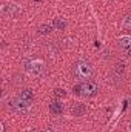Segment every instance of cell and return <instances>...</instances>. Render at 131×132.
Masks as SVG:
<instances>
[{
	"label": "cell",
	"mask_w": 131,
	"mask_h": 132,
	"mask_svg": "<svg viewBox=\"0 0 131 132\" xmlns=\"http://www.w3.org/2000/svg\"><path fill=\"white\" fill-rule=\"evenodd\" d=\"M74 74H76L79 78L88 80V78L93 77L94 69H93V66H91L90 62H86V60H79V62L74 65Z\"/></svg>",
	"instance_id": "obj_1"
},
{
	"label": "cell",
	"mask_w": 131,
	"mask_h": 132,
	"mask_svg": "<svg viewBox=\"0 0 131 132\" xmlns=\"http://www.w3.org/2000/svg\"><path fill=\"white\" fill-rule=\"evenodd\" d=\"M74 91H76V94H79L82 97H93L97 92V85L94 81H91V80H86V81L77 85L74 88Z\"/></svg>",
	"instance_id": "obj_2"
},
{
	"label": "cell",
	"mask_w": 131,
	"mask_h": 132,
	"mask_svg": "<svg viewBox=\"0 0 131 132\" xmlns=\"http://www.w3.org/2000/svg\"><path fill=\"white\" fill-rule=\"evenodd\" d=\"M8 106H9V109H12V111H14L16 114H19V115H25V114H28V111H30V104L22 98L20 95L9 100Z\"/></svg>",
	"instance_id": "obj_3"
},
{
	"label": "cell",
	"mask_w": 131,
	"mask_h": 132,
	"mask_svg": "<svg viewBox=\"0 0 131 132\" xmlns=\"http://www.w3.org/2000/svg\"><path fill=\"white\" fill-rule=\"evenodd\" d=\"M25 69H26V72H28L30 75L39 77V75H42V74L45 72V63H43L42 60H37V59L28 60V62L25 63Z\"/></svg>",
	"instance_id": "obj_4"
},
{
	"label": "cell",
	"mask_w": 131,
	"mask_h": 132,
	"mask_svg": "<svg viewBox=\"0 0 131 132\" xmlns=\"http://www.w3.org/2000/svg\"><path fill=\"white\" fill-rule=\"evenodd\" d=\"M22 12V8L17 3H6L3 6V15L5 17H19Z\"/></svg>",
	"instance_id": "obj_5"
},
{
	"label": "cell",
	"mask_w": 131,
	"mask_h": 132,
	"mask_svg": "<svg viewBox=\"0 0 131 132\" xmlns=\"http://www.w3.org/2000/svg\"><path fill=\"white\" fill-rule=\"evenodd\" d=\"M49 112H51L53 115H60V114L63 112V103L59 101V100L51 101V103H49Z\"/></svg>",
	"instance_id": "obj_6"
},
{
	"label": "cell",
	"mask_w": 131,
	"mask_h": 132,
	"mask_svg": "<svg viewBox=\"0 0 131 132\" xmlns=\"http://www.w3.org/2000/svg\"><path fill=\"white\" fill-rule=\"evenodd\" d=\"M85 112H86V108H85V104H82V103H74L72 108H71V114H72L74 117H80V115H83Z\"/></svg>",
	"instance_id": "obj_7"
},
{
	"label": "cell",
	"mask_w": 131,
	"mask_h": 132,
	"mask_svg": "<svg viewBox=\"0 0 131 132\" xmlns=\"http://www.w3.org/2000/svg\"><path fill=\"white\" fill-rule=\"evenodd\" d=\"M119 45H120L122 49L131 52V35H123V37H120V38H119Z\"/></svg>",
	"instance_id": "obj_8"
},
{
	"label": "cell",
	"mask_w": 131,
	"mask_h": 132,
	"mask_svg": "<svg viewBox=\"0 0 131 132\" xmlns=\"http://www.w3.org/2000/svg\"><path fill=\"white\" fill-rule=\"evenodd\" d=\"M20 97L25 100L30 106L34 103V92L31 89H22V92H20Z\"/></svg>",
	"instance_id": "obj_9"
},
{
	"label": "cell",
	"mask_w": 131,
	"mask_h": 132,
	"mask_svg": "<svg viewBox=\"0 0 131 132\" xmlns=\"http://www.w3.org/2000/svg\"><path fill=\"white\" fill-rule=\"evenodd\" d=\"M53 28L62 31V29H65L66 28V22L63 20V19H60V17H56V19L53 20Z\"/></svg>",
	"instance_id": "obj_10"
},
{
	"label": "cell",
	"mask_w": 131,
	"mask_h": 132,
	"mask_svg": "<svg viewBox=\"0 0 131 132\" xmlns=\"http://www.w3.org/2000/svg\"><path fill=\"white\" fill-rule=\"evenodd\" d=\"M51 31H53V26H49V25H40L37 28V32L42 34V35H49Z\"/></svg>",
	"instance_id": "obj_11"
},
{
	"label": "cell",
	"mask_w": 131,
	"mask_h": 132,
	"mask_svg": "<svg viewBox=\"0 0 131 132\" xmlns=\"http://www.w3.org/2000/svg\"><path fill=\"white\" fill-rule=\"evenodd\" d=\"M123 28H125V29H128V31H131V14H130V15H127V17L123 19Z\"/></svg>",
	"instance_id": "obj_12"
},
{
	"label": "cell",
	"mask_w": 131,
	"mask_h": 132,
	"mask_svg": "<svg viewBox=\"0 0 131 132\" xmlns=\"http://www.w3.org/2000/svg\"><path fill=\"white\" fill-rule=\"evenodd\" d=\"M54 94H56L57 97H65V95H66V92H65V91H63V89H60V88H57Z\"/></svg>",
	"instance_id": "obj_13"
},
{
	"label": "cell",
	"mask_w": 131,
	"mask_h": 132,
	"mask_svg": "<svg viewBox=\"0 0 131 132\" xmlns=\"http://www.w3.org/2000/svg\"><path fill=\"white\" fill-rule=\"evenodd\" d=\"M33 2H39V3H40V2H43V0H33Z\"/></svg>",
	"instance_id": "obj_14"
},
{
	"label": "cell",
	"mask_w": 131,
	"mask_h": 132,
	"mask_svg": "<svg viewBox=\"0 0 131 132\" xmlns=\"http://www.w3.org/2000/svg\"><path fill=\"white\" fill-rule=\"evenodd\" d=\"M128 129H130V132H131V123H130V126H128Z\"/></svg>",
	"instance_id": "obj_15"
},
{
	"label": "cell",
	"mask_w": 131,
	"mask_h": 132,
	"mask_svg": "<svg viewBox=\"0 0 131 132\" xmlns=\"http://www.w3.org/2000/svg\"><path fill=\"white\" fill-rule=\"evenodd\" d=\"M46 132H54V131H49V129H48V131H46Z\"/></svg>",
	"instance_id": "obj_16"
},
{
	"label": "cell",
	"mask_w": 131,
	"mask_h": 132,
	"mask_svg": "<svg viewBox=\"0 0 131 132\" xmlns=\"http://www.w3.org/2000/svg\"><path fill=\"white\" fill-rule=\"evenodd\" d=\"M130 100H131V94H130Z\"/></svg>",
	"instance_id": "obj_17"
}]
</instances>
